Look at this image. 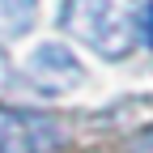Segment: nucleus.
<instances>
[{"instance_id": "f257e3e1", "label": "nucleus", "mask_w": 153, "mask_h": 153, "mask_svg": "<svg viewBox=\"0 0 153 153\" xmlns=\"http://www.w3.org/2000/svg\"><path fill=\"white\" fill-rule=\"evenodd\" d=\"M136 4L140 0H64L60 30L94 47L102 60H123L136 43Z\"/></svg>"}, {"instance_id": "f03ea898", "label": "nucleus", "mask_w": 153, "mask_h": 153, "mask_svg": "<svg viewBox=\"0 0 153 153\" xmlns=\"http://www.w3.org/2000/svg\"><path fill=\"white\" fill-rule=\"evenodd\" d=\"M26 72H30V85L38 94H72V89H81V81H85L81 60H76L68 47H60V43L34 47V55L26 60Z\"/></svg>"}, {"instance_id": "7ed1b4c3", "label": "nucleus", "mask_w": 153, "mask_h": 153, "mask_svg": "<svg viewBox=\"0 0 153 153\" xmlns=\"http://www.w3.org/2000/svg\"><path fill=\"white\" fill-rule=\"evenodd\" d=\"M64 140V132L43 115L0 111V153H47Z\"/></svg>"}, {"instance_id": "20e7f679", "label": "nucleus", "mask_w": 153, "mask_h": 153, "mask_svg": "<svg viewBox=\"0 0 153 153\" xmlns=\"http://www.w3.org/2000/svg\"><path fill=\"white\" fill-rule=\"evenodd\" d=\"M38 0H0V30L4 34H26L34 26Z\"/></svg>"}, {"instance_id": "39448f33", "label": "nucleus", "mask_w": 153, "mask_h": 153, "mask_svg": "<svg viewBox=\"0 0 153 153\" xmlns=\"http://www.w3.org/2000/svg\"><path fill=\"white\" fill-rule=\"evenodd\" d=\"M136 38L153 51V0H140L136 4Z\"/></svg>"}, {"instance_id": "423d86ee", "label": "nucleus", "mask_w": 153, "mask_h": 153, "mask_svg": "<svg viewBox=\"0 0 153 153\" xmlns=\"http://www.w3.org/2000/svg\"><path fill=\"white\" fill-rule=\"evenodd\" d=\"M13 81H17V76H13V64H9V55L0 51V94H4V89H13Z\"/></svg>"}, {"instance_id": "0eeeda50", "label": "nucleus", "mask_w": 153, "mask_h": 153, "mask_svg": "<svg viewBox=\"0 0 153 153\" xmlns=\"http://www.w3.org/2000/svg\"><path fill=\"white\" fill-rule=\"evenodd\" d=\"M132 153H153V128H145L140 136H132Z\"/></svg>"}]
</instances>
